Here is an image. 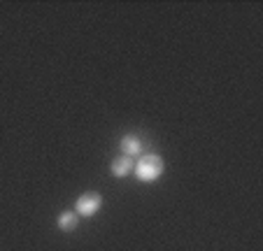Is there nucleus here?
Segmentation results:
<instances>
[{"mask_svg":"<svg viewBox=\"0 0 263 251\" xmlns=\"http://www.w3.org/2000/svg\"><path fill=\"white\" fill-rule=\"evenodd\" d=\"M100 207H103V196H100L98 191H86L77 198L74 212H77V217L89 219V217H93V214L100 212Z\"/></svg>","mask_w":263,"mask_h":251,"instance_id":"f03ea898","label":"nucleus"},{"mask_svg":"<svg viewBox=\"0 0 263 251\" xmlns=\"http://www.w3.org/2000/svg\"><path fill=\"white\" fill-rule=\"evenodd\" d=\"M77 223H80V217H77V212H74V209L61 212L59 219H56V226H59V230H63V233L74 230V228H77Z\"/></svg>","mask_w":263,"mask_h":251,"instance_id":"39448f33","label":"nucleus"},{"mask_svg":"<svg viewBox=\"0 0 263 251\" xmlns=\"http://www.w3.org/2000/svg\"><path fill=\"white\" fill-rule=\"evenodd\" d=\"M163 170H165V165H163V158H161L159 153H144L142 158L135 161V167H133L135 179L142 184L156 182V179L163 175Z\"/></svg>","mask_w":263,"mask_h":251,"instance_id":"f257e3e1","label":"nucleus"},{"mask_svg":"<svg viewBox=\"0 0 263 251\" xmlns=\"http://www.w3.org/2000/svg\"><path fill=\"white\" fill-rule=\"evenodd\" d=\"M133 167H135V158L124 156V153H121L119 158L112 161V167H109V170H112V175H115L117 179H124V177H128V175L133 172Z\"/></svg>","mask_w":263,"mask_h":251,"instance_id":"20e7f679","label":"nucleus"},{"mask_svg":"<svg viewBox=\"0 0 263 251\" xmlns=\"http://www.w3.org/2000/svg\"><path fill=\"white\" fill-rule=\"evenodd\" d=\"M119 147H121V153H124V156L138 158L140 153H142V140H140L138 135H133V133H126L124 138H121Z\"/></svg>","mask_w":263,"mask_h":251,"instance_id":"7ed1b4c3","label":"nucleus"}]
</instances>
